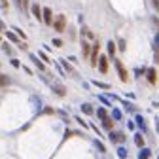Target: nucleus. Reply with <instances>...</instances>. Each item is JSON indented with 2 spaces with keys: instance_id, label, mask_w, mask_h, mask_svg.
<instances>
[{
  "instance_id": "nucleus-6",
  "label": "nucleus",
  "mask_w": 159,
  "mask_h": 159,
  "mask_svg": "<svg viewBox=\"0 0 159 159\" xmlns=\"http://www.w3.org/2000/svg\"><path fill=\"white\" fill-rule=\"evenodd\" d=\"M89 53H91V46L87 44V40H85V38H82V55H84V59H87Z\"/></svg>"
},
{
  "instance_id": "nucleus-2",
  "label": "nucleus",
  "mask_w": 159,
  "mask_h": 159,
  "mask_svg": "<svg viewBox=\"0 0 159 159\" xmlns=\"http://www.w3.org/2000/svg\"><path fill=\"white\" fill-rule=\"evenodd\" d=\"M116 68H117V74H119V80H121V82H129V74H127V68L123 66V63L119 61V59H116Z\"/></svg>"
},
{
  "instance_id": "nucleus-14",
  "label": "nucleus",
  "mask_w": 159,
  "mask_h": 159,
  "mask_svg": "<svg viewBox=\"0 0 159 159\" xmlns=\"http://www.w3.org/2000/svg\"><path fill=\"white\" fill-rule=\"evenodd\" d=\"M97 117H98V119H102V121H104V119L108 117V112H106L104 108H98V110H97Z\"/></svg>"
},
{
  "instance_id": "nucleus-37",
  "label": "nucleus",
  "mask_w": 159,
  "mask_h": 159,
  "mask_svg": "<svg viewBox=\"0 0 159 159\" xmlns=\"http://www.w3.org/2000/svg\"><path fill=\"white\" fill-rule=\"evenodd\" d=\"M157 159H159V155H157Z\"/></svg>"
},
{
  "instance_id": "nucleus-18",
  "label": "nucleus",
  "mask_w": 159,
  "mask_h": 159,
  "mask_svg": "<svg viewBox=\"0 0 159 159\" xmlns=\"http://www.w3.org/2000/svg\"><path fill=\"white\" fill-rule=\"evenodd\" d=\"M8 84H10V78L4 76V74H0V87H6Z\"/></svg>"
},
{
  "instance_id": "nucleus-1",
  "label": "nucleus",
  "mask_w": 159,
  "mask_h": 159,
  "mask_svg": "<svg viewBox=\"0 0 159 159\" xmlns=\"http://www.w3.org/2000/svg\"><path fill=\"white\" fill-rule=\"evenodd\" d=\"M51 27L57 30V32H63L65 29H66V17L63 15V13H59L55 19H53V23H51Z\"/></svg>"
},
{
  "instance_id": "nucleus-16",
  "label": "nucleus",
  "mask_w": 159,
  "mask_h": 159,
  "mask_svg": "<svg viewBox=\"0 0 159 159\" xmlns=\"http://www.w3.org/2000/svg\"><path fill=\"white\" fill-rule=\"evenodd\" d=\"M138 159H150V150H148V148L140 150V153H138Z\"/></svg>"
},
{
  "instance_id": "nucleus-10",
  "label": "nucleus",
  "mask_w": 159,
  "mask_h": 159,
  "mask_svg": "<svg viewBox=\"0 0 159 159\" xmlns=\"http://www.w3.org/2000/svg\"><path fill=\"white\" fill-rule=\"evenodd\" d=\"M84 36H87L89 40H93V42H95V40H97V38H95V34H93V32H91V30H89V29H87L85 25L82 27V38H84Z\"/></svg>"
},
{
  "instance_id": "nucleus-23",
  "label": "nucleus",
  "mask_w": 159,
  "mask_h": 159,
  "mask_svg": "<svg viewBox=\"0 0 159 159\" xmlns=\"http://www.w3.org/2000/svg\"><path fill=\"white\" fill-rule=\"evenodd\" d=\"M82 110H84L85 114H93V106H91V104H84V106H82Z\"/></svg>"
},
{
  "instance_id": "nucleus-19",
  "label": "nucleus",
  "mask_w": 159,
  "mask_h": 159,
  "mask_svg": "<svg viewBox=\"0 0 159 159\" xmlns=\"http://www.w3.org/2000/svg\"><path fill=\"white\" fill-rule=\"evenodd\" d=\"M108 55L114 59V55H116V44L114 42H108Z\"/></svg>"
},
{
  "instance_id": "nucleus-31",
  "label": "nucleus",
  "mask_w": 159,
  "mask_h": 159,
  "mask_svg": "<svg viewBox=\"0 0 159 159\" xmlns=\"http://www.w3.org/2000/svg\"><path fill=\"white\" fill-rule=\"evenodd\" d=\"M11 66H21V63H19L17 59H11Z\"/></svg>"
},
{
  "instance_id": "nucleus-5",
  "label": "nucleus",
  "mask_w": 159,
  "mask_h": 159,
  "mask_svg": "<svg viewBox=\"0 0 159 159\" xmlns=\"http://www.w3.org/2000/svg\"><path fill=\"white\" fill-rule=\"evenodd\" d=\"M42 21H44L46 25H49V27H51V23H53V13H51V8H42Z\"/></svg>"
},
{
  "instance_id": "nucleus-28",
  "label": "nucleus",
  "mask_w": 159,
  "mask_h": 159,
  "mask_svg": "<svg viewBox=\"0 0 159 159\" xmlns=\"http://www.w3.org/2000/svg\"><path fill=\"white\" fill-rule=\"evenodd\" d=\"M2 49H4V51H6V53H8V55H10V53H11V48H10V46H8V44H2Z\"/></svg>"
},
{
  "instance_id": "nucleus-36",
  "label": "nucleus",
  "mask_w": 159,
  "mask_h": 159,
  "mask_svg": "<svg viewBox=\"0 0 159 159\" xmlns=\"http://www.w3.org/2000/svg\"><path fill=\"white\" fill-rule=\"evenodd\" d=\"M0 44H2V38H0Z\"/></svg>"
},
{
  "instance_id": "nucleus-3",
  "label": "nucleus",
  "mask_w": 159,
  "mask_h": 159,
  "mask_svg": "<svg viewBox=\"0 0 159 159\" xmlns=\"http://www.w3.org/2000/svg\"><path fill=\"white\" fill-rule=\"evenodd\" d=\"M98 55H101V44H93V48H91V53H89V61H91V66H97Z\"/></svg>"
},
{
  "instance_id": "nucleus-7",
  "label": "nucleus",
  "mask_w": 159,
  "mask_h": 159,
  "mask_svg": "<svg viewBox=\"0 0 159 159\" xmlns=\"http://www.w3.org/2000/svg\"><path fill=\"white\" fill-rule=\"evenodd\" d=\"M110 140H112V142H123V140H125V134L114 131V133H110Z\"/></svg>"
},
{
  "instance_id": "nucleus-22",
  "label": "nucleus",
  "mask_w": 159,
  "mask_h": 159,
  "mask_svg": "<svg viewBox=\"0 0 159 159\" xmlns=\"http://www.w3.org/2000/svg\"><path fill=\"white\" fill-rule=\"evenodd\" d=\"M112 117L116 119V121H119V119H121V112H119L117 108H114V112H112Z\"/></svg>"
},
{
  "instance_id": "nucleus-25",
  "label": "nucleus",
  "mask_w": 159,
  "mask_h": 159,
  "mask_svg": "<svg viewBox=\"0 0 159 159\" xmlns=\"http://www.w3.org/2000/svg\"><path fill=\"white\" fill-rule=\"evenodd\" d=\"M40 59H42V61H44V63H49V57H48V53H44V51H42V53H40Z\"/></svg>"
},
{
  "instance_id": "nucleus-24",
  "label": "nucleus",
  "mask_w": 159,
  "mask_h": 159,
  "mask_svg": "<svg viewBox=\"0 0 159 159\" xmlns=\"http://www.w3.org/2000/svg\"><path fill=\"white\" fill-rule=\"evenodd\" d=\"M93 84H95V85H98L101 89H108V87H110L108 84H102V82H93Z\"/></svg>"
},
{
  "instance_id": "nucleus-26",
  "label": "nucleus",
  "mask_w": 159,
  "mask_h": 159,
  "mask_svg": "<svg viewBox=\"0 0 159 159\" xmlns=\"http://www.w3.org/2000/svg\"><path fill=\"white\" fill-rule=\"evenodd\" d=\"M61 63H63V65H65V68H66V70H68V72H70V74H74V68H72V66H70V65H68V63H66V61H61Z\"/></svg>"
},
{
  "instance_id": "nucleus-8",
  "label": "nucleus",
  "mask_w": 159,
  "mask_h": 159,
  "mask_svg": "<svg viewBox=\"0 0 159 159\" xmlns=\"http://www.w3.org/2000/svg\"><path fill=\"white\" fill-rule=\"evenodd\" d=\"M146 76H148V82H150V84H155V82H157V70H155V68H148Z\"/></svg>"
},
{
  "instance_id": "nucleus-21",
  "label": "nucleus",
  "mask_w": 159,
  "mask_h": 159,
  "mask_svg": "<svg viewBox=\"0 0 159 159\" xmlns=\"http://www.w3.org/2000/svg\"><path fill=\"white\" fill-rule=\"evenodd\" d=\"M32 61L36 63V66H38V70H46V65H44L42 61H38V57H34V55H32Z\"/></svg>"
},
{
  "instance_id": "nucleus-32",
  "label": "nucleus",
  "mask_w": 159,
  "mask_h": 159,
  "mask_svg": "<svg viewBox=\"0 0 159 159\" xmlns=\"http://www.w3.org/2000/svg\"><path fill=\"white\" fill-rule=\"evenodd\" d=\"M127 127H129V131H133V129H134V123H133V121H129V123H127Z\"/></svg>"
},
{
  "instance_id": "nucleus-15",
  "label": "nucleus",
  "mask_w": 159,
  "mask_h": 159,
  "mask_svg": "<svg viewBox=\"0 0 159 159\" xmlns=\"http://www.w3.org/2000/svg\"><path fill=\"white\" fill-rule=\"evenodd\" d=\"M53 91H55L57 95H61V97H63V95L66 93V91H65V87H63L61 84H55V85H53Z\"/></svg>"
},
{
  "instance_id": "nucleus-29",
  "label": "nucleus",
  "mask_w": 159,
  "mask_h": 159,
  "mask_svg": "<svg viewBox=\"0 0 159 159\" xmlns=\"http://www.w3.org/2000/svg\"><path fill=\"white\" fill-rule=\"evenodd\" d=\"M95 146H97V148H98V150H101V152H104V150H106V148H104V146H102V142H98V140H97V142H95Z\"/></svg>"
},
{
  "instance_id": "nucleus-27",
  "label": "nucleus",
  "mask_w": 159,
  "mask_h": 159,
  "mask_svg": "<svg viewBox=\"0 0 159 159\" xmlns=\"http://www.w3.org/2000/svg\"><path fill=\"white\" fill-rule=\"evenodd\" d=\"M53 46L61 48V46H63V40H61V38H55V40H53Z\"/></svg>"
},
{
  "instance_id": "nucleus-13",
  "label": "nucleus",
  "mask_w": 159,
  "mask_h": 159,
  "mask_svg": "<svg viewBox=\"0 0 159 159\" xmlns=\"http://www.w3.org/2000/svg\"><path fill=\"white\" fill-rule=\"evenodd\" d=\"M6 34H8V40H11V42H15V44H21V40H19V36H17L15 32H11V30H8Z\"/></svg>"
},
{
  "instance_id": "nucleus-33",
  "label": "nucleus",
  "mask_w": 159,
  "mask_h": 159,
  "mask_svg": "<svg viewBox=\"0 0 159 159\" xmlns=\"http://www.w3.org/2000/svg\"><path fill=\"white\" fill-rule=\"evenodd\" d=\"M152 2H153V6H155V8L159 10V0H152Z\"/></svg>"
},
{
  "instance_id": "nucleus-11",
  "label": "nucleus",
  "mask_w": 159,
  "mask_h": 159,
  "mask_svg": "<svg viewBox=\"0 0 159 159\" xmlns=\"http://www.w3.org/2000/svg\"><path fill=\"white\" fill-rule=\"evenodd\" d=\"M134 144L138 146V148H144V136L138 133V134H134Z\"/></svg>"
},
{
  "instance_id": "nucleus-12",
  "label": "nucleus",
  "mask_w": 159,
  "mask_h": 159,
  "mask_svg": "<svg viewBox=\"0 0 159 159\" xmlns=\"http://www.w3.org/2000/svg\"><path fill=\"white\" fill-rule=\"evenodd\" d=\"M102 127L106 129V131H112L114 129V119H110V117H106L104 121H102Z\"/></svg>"
},
{
  "instance_id": "nucleus-17",
  "label": "nucleus",
  "mask_w": 159,
  "mask_h": 159,
  "mask_svg": "<svg viewBox=\"0 0 159 159\" xmlns=\"http://www.w3.org/2000/svg\"><path fill=\"white\" fill-rule=\"evenodd\" d=\"M117 155H119V159H127V150L123 146H119L117 148Z\"/></svg>"
},
{
  "instance_id": "nucleus-30",
  "label": "nucleus",
  "mask_w": 159,
  "mask_h": 159,
  "mask_svg": "<svg viewBox=\"0 0 159 159\" xmlns=\"http://www.w3.org/2000/svg\"><path fill=\"white\" fill-rule=\"evenodd\" d=\"M125 48H127V46H125V40H119V49L125 51Z\"/></svg>"
},
{
  "instance_id": "nucleus-20",
  "label": "nucleus",
  "mask_w": 159,
  "mask_h": 159,
  "mask_svg": "<svg viewBox=\"0 0 159 159\" xmlns=\"http://www.w3.org/2000/svg\"><path fill=\"white\" fill-rule=\"evenodd\" d=\"M136 125L140 127L142 131H146V123H144V119H142V116H136Z\"/></svg>"
},
{
  "instance_id": "nucleus-4",
  "label": "nucleus",
  "mask_w": 159,
  "mask_h": 159,
  "mask_svg": "<svg viewBox=\"0 0 159 159\" xmlns=\"http://www.w3.org/2000/svg\"><path fill=\"white\" fill-rule=\"evenodd\" d=\"M97 65H98V72H101V74H106V72H108V57H106V55H98Z\"/></svg>"
},
{
  "instance_id": "nucleus-9",
  "label": "nucleus",
  "mask_w": 159,
  "mask_h": 159,
  "mask_svg": "<svg viewBox=\"0 0 159 159\" xmlns=\"http://www.w3.org/2000/svg\"><path fill=\"white\" fill-rule=\"evenodd\" d=\"M30 10H32V15L38 19V21H42V8H40L38 4H32V6H30Z\"/></svg>"
},
{
  "instance_id": "nucleus-35",
  "label": "nucleus",
  "mask_w": 159,
  "mask_h": 159,
  "mask_svg": "<svg viewBox=\"0 0 159 159\" xmlns=\"http://www.w3.org/2000/svg\"><path fill=\"white\" fill-rule=\"evenodd\" d=\"M155 44H157V46H159V34H157V38H155Z\"/></svg>"
},
{
  "instance_id": "nucleus-34",
  "label": "nucleus",
  "mask_w": 159,
  "mask_h": 159,
  "mask_svg": "<svg viewBox=\"0 0 159 159\" xmlns=\"http://www.w3.org/2000/svg\"><path fill=\"white\" fill-rule=\"evenodd\" d=\"M153 59H155V63H159V49H157V53H155V57H153Z\"/></svg>"
}]
</instances>
